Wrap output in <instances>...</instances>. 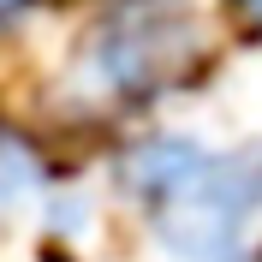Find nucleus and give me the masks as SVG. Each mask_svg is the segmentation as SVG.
Instances as JSON below:
<instances>
[{
	"instance_id": "4",
	"label": "nucleus",
	"mask_w": 262,
	"mask_h": 262,
	"mask_svg": "<svg viewBox=\"0 0 262 262\" xmlns=\"http://www.w3.org/2000/svg\"><path fill=\"white\" fill-rule=\"evenodd\" d=\"M250 12H256V18H262V0H250Z\"/></svg>"
},
{
	"instance_id": "1",
	"label": "nucleus",
	"mask_w": 262,
	"mask_h": 262,
	"mask_svg": "<svg viewBox=\"0 0 262 262\" xmlns=\"http://www.w3.org/2000/svg\"><path fill=\"white\" fill-rule=\"evenodd\" d=\"M125 185L173 262H238L262 214V149L155 137L125 161Z\"/></svg>"
},
{
	"instance_id": "3",
	"label": "nucleus",
	"mask_w": 262,
	"mask_h": 262,
	"mask_svg": "<svg viewBox=\"0 0 262 262\" xmlns=\"http://www.w3.org/2000/svg\"><path fill=\"white\" fill-rule=\"evenodd\" d=\"M12 6H18V0H0V18H6V12H12Z\"/></svg>"
},
{
	"instance_id": "2",
	"label": "nucleus",
	"mask_w": 262,
	"mask_h": 262,
	"mask_svg": "<svg viewBox=\"0 0 262 262\" xmlns=\"http://www.w3.org/2000/svg\"><path fill=\"white\" fill-rule=\"evenodd\" d=\"M209 48L203 0H107L83 42V78L107 101H137L179 83Z\"/></svg>"
}]
</instances>
